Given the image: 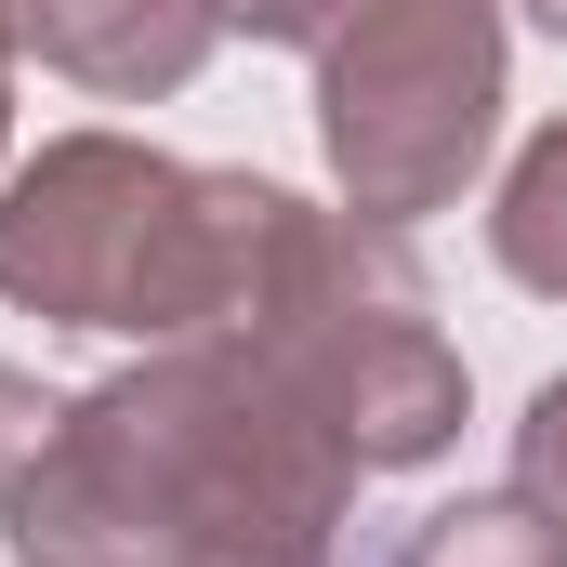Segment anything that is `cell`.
<instances>
[{"mask_svg": "<svg viewBox=\"0 0 567 567\" xmlns=\"http://www.w3.org/2000/svg\"><path fill=\"white\" fill-rule=\"evenodd\" d=\"M357 449L225 330L66 396V435L0 502L27 567H330Z\"/></svg>", "mask_w": 567, "mask_h": 567, "instance_id": "cell-1", "label": "cell"}, {"mask_svg": "<svg viewBox=\"0 0 567 567\" xmlns=\"http://www.w3.org/2000/svg\"><path fill=\"white\" fill-rule=\"evenodd\" d=\"M278 212L290 185L265 172H212V158H172L133 133H66L0 185V303L53 330L198 343L251 317Z\"/></svg>", "mask_w": 567, "mask_h": 567, "instance_id": "cell-2", "label": "cell"}, {"mask_svg": "<svg viewBox=\"0 0 567 567\" xmlns=\"http://www.w3.org/2000/svg\"><path fill=\"white\" fill-rule=\"evenodd\" d=\"M225 343H251L290 396L357 449V475H410V462H435L462 435V357L435 330V290L410 265V238L370 225V212L290 198L278 251L251 278V317Z\"/></svg>", "mask_w": 567, "mask_h": 567, "instance_id": "cell-3", "label": "cell"}, {"mask_svg": "<svg viewBox=\"0 0 567 567\" xmlns=\"http://www.w3.org/2000/svg\"><path fill=\"white\" fill-rule=\"evenodd\" d=\"M317 145L370 225H423L502 133V0H370L317 53Z\"/></svg>", "mask_w": 567, "mask_h": 567, "instance_id": "cell-4", "label": "cell"}, {"mask_svg": "<svg viewBox=\"0 0 567 567\" xmlns=\"http://www.w3.org/2000/svg\"><path fill=\"white\" fill-rule=\"evenodd\" d=\"M383 567H567V515L528 502V488H475V502L410 515Z\"/></svg>", "mask_w": 567, "mask_h": 567, "instance_id": "cell-5", "label": "cell"}, {"mask_svg": "<svg viewBox=\"0 0 567 567\" xmlns=\"http://www.w3.org/2000/svg\"><path fill=\"white\" fill-rule=\"evenodd\" d=\"M488 251H502V278L567 303V120L515 145V172H502V198H488Z\"/></svg>", "mask_w": 567, "mask_h": 567, "instance_id": "cell-6", "label": "cell"}, {"mask_svg": "<svg viewBox=\"0 0 567 567\" xmlns=\"http://www.w3.org/2000/svg\"><path fill=\"white\" fill-rule=\"evenodd\" d=\"M53 435H66V396H40L27 370H0V502L40 475V449H53Z\"/></svg>", "mask_w": 567, "mask_h": 567, "instance_id": "cell-7", "label": "cell"}, {"mask_svg": "<svg viewBox=\"0 0 567 567\" xmlns=\"http://www.w3.org/2000/svg\"><path fill=\"white\" fill-rule=\"evenodd\" d=\"M515 488L567 515V383H542V396H528V423H515Z\"/></svg>", "mask_w": 567, "mask_h": 567, "instance_id": "cell-8", "label": "cell"}, {"mask_svg": "<svg viewBox=\"0 0 567 567\" xmlns=\"http://www.w3.org/2000/svg\"><path fill=\"white\" fill-rule=\"evenodd\" d=\"M225 13H238L251 40H278V53H317V40H330L343 13H370V0H225Z\"/></svg>", "mask_w": 567, "mask_h": 567, "instance_id": "cell-9", "label": "cell"}, {"mask_svg": "<svg viewBox=\"0 0 567 567\" xmlns=\"http://www.w3.org/2000/svg\"><path fill=\"white\" fill-rule=\"evenodd\" d=\"M13 53H27V0H0V66H13Z\"/></svg>", "mask_w": 567, "mask_h": 567, "instance_id": "cell-10", "label": "cell"}, {"mask_svg": "<svg viewBox=\"0 0 567 567\" xmlns=\"http://www.w3.org/2000/svg\"><path fill=\"white\" fill-rule=\"evenodd\" d=\"M528 13H542V27H555V40H567V0H528Z\"/></svg>", "mask_w": 567, "mask_h": 567, "instance_id": "cell-11", "label": "cell"}, {"mask_svg": "<svg viewBox=\"0 0 567 567\" xmlns=\"http://www.w3.org/2000/svg\"><path fill=\"white\" fill-rule=\"evenodd\" d=\"M0 133H13V66H0Z\"/></svg>", "mask_w": 567, "mask_h": 567, "instance_id": "cell-12", "label": "cell"}]
</instances>
